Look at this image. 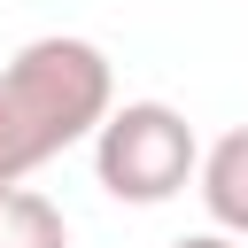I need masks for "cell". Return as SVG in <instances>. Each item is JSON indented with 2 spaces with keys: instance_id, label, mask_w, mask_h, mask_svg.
Listing matches in <instances>:
<instances>
[{
  "instance_id": "cell-2",
  "label": "cell",
  "mask_w": 248,
  "mask_h": 248,
  "mask_svg": "<svg viewBox=\"0 0 248 248\" xmlns=\"http://www.w3.org/2000/svg\"><path fill=\"white\" fill-rule=\"evenodd\" d=\"M194 170H202V140L170 101H124L93 132V178H101L108 202L155 209V202L186 194Z\"/></svg>"
},
{
  "instance_id": "cell-4",
  "label": "cell",
  "mask_w": 248,
  "mask_h": 248,
  "mask_svg": "<svg viewBox=\"0 0 248 248\" xmlns=\"http://www.w3.org/2000/svg\"><path fill=\"white\" fill-rule=\"evenodd\" d=\"M0 248H70V217L39 186H0Z\"/></svg>"
},
{
  "instance_id": "cell-3",
  "label": "cell",
  "mask_w": 248,
  "mask_h": 248,
  "mask_svg": "<svg viewBox=\"0 0 248 248\" xmlns=\"http://www.w3.org/2000/svg\"><path fill=\"white\" fill-rule=\"evenodd\" d=\"M194 194H202V209H209V225H217V232L248 240V124H232V132L202 155Z\"/></svg>"
},
{
  "instance_id": "cell-5",
  "label": "cell",
  "mask_w": 248,
  "mask_h": 248,
  "mask_svg": "<svg viewBox=\"0 0 248 248\" xmlns=\"http://www.w3.org/2000/svg\"><path fill=\"white\" fill-rule=\"evenodd\" d=\"M39 163H54L46 147H39V132H31V116L16 108V93L0 85V186H23Z\"/></svg>"
},
{
  "instance_id": "cell-1",
  "label": "cell",
  "mask_w": 248,
  "mask_h": 248,
  "mask_svg": "<svg viewBox=\"0 0 248 248\" xmlns=\"http://www.w3.org/2000/svg\"><path fill=\"white\" fill-rule=\"evenodd\" d=\"M0 85H8L16 108L31 116V132H39L46 155L93 140L101 116L116 108V70H108V54H101L93 39H78V31H46V39L16 46V62L0 70Z\"/></svg>"
},
{
  "instance_id": "cell-6",
  "label": "cell",
  "mask_w": 248,
  "mask_h": 248,
  "mask_svg": "<svg viewBox=\"0 0 248 248\" xmlns=\"http://www.w3.org/2000/svg\"><path fill=\"white\" fill-rule=\"evenodd\" d=\"M170 248H248V240H232V232H186V240H170Z\"/></svg>"
}]
</instances>
